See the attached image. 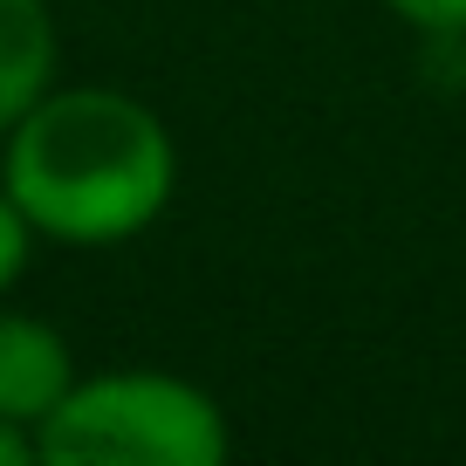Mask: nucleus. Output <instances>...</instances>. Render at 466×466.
<instances>
[{"mask_svg": "<svg viewBox=\"0 0 466 466\" xmlns=\"http://www.w3.org/2000/svg\"><path fill=\"white\" fill-rule=\"evenodd\" d=\"M0 186L15 192L35 233L69 248H110L165 213L178 151L151 103L103 83H69L48 89L7 131Z\"/></svg>", "mask_w": 466, "mask_h": 466, "instance_id": "1", "label": "nucleus"}, {"mask_svg": "<svg viewBox=\"0 0 466 466\" xmlns=\"http://www.w3.org/2000/svg\"><path fill=\"white\" fill-rule=\"evenodd\" d=\"M35 452L48 466H219L227 419L186 378L110 370L62 391V405L35 425Z\"/></svg>", "mask_w": 466, "mask_h": 466, "instance_id": "2", "label": "nucleus"}, {"mask_svg": "<svg viewBox=\"0 0 466 466\" xmlns=\"http://www.w3.org/2000/svg\"><path fill=\"white\" fill-rule=\"evenodd\" d=\"M69 384H76V357H69L56 322L0 309V419H15V425L35 432L62 405Z\"/></svg>", "mask_w": 466, "mask_h": 466, "instance_id": "3", "label": "nucleus"}, {"mask_svg": "<svg viewBox=\"0 0 466 466\" xmlns=\"http://www.w3.org/2000/svg\"><path fill=\"white\" fill-rule=\"evenodd\" d=\"M56 89V15L48 0H0V137Z\"/></svg>", "mask_w": 466, "mask_h": 466, "instance_id": "4", "label": "nucleus"}, {"mask_svg": "<svg viewBox=\"0 0 466 466\" xmlns=\"http://www.w3.org/2000/svg\"><path fill=\"white\" fill-rule=\"evenodd\" d=\"M28 248H35V227H28V213L15 206V192L0 186V295L28 275Z\"/></svg>", "mask_w": 466, "mask_h": 466, "instance_id": "5", "label": "nucleus"}, {"mask_svg": "<svg viewBox=\"0 0 466 466\" xmlns=\"http://www.w3.org/2000/svg\"><path fill=\"white\" fill-rule=\"evenodd\" d=\"M384 7L425 35H466V0H384Z\"/></svg>", "mask_w": 466, "mask_h": 466, "instance_id": "6", "label": "nucleus"}, {"mask_svg": "<svg viewBox=\"0 0 466 466\" xmlns=\"http://www.w3.org/2000/svg\"><path fill=\"white\" fill-rule=\"evenodd\" d=\"M28 460H42V452H35V432L15 425V419H0V466H28Z\"/></svg>", "mask_w": 466, "mask_h": 466, "instance_id": "7", "label": "nucleus"}]
</instances>
